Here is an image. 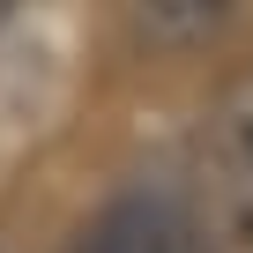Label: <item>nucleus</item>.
<instances>
[{"mask_svg":"<svg viewBox=\"0 0 253 253\" xmlns=\"http://www.w3.org/2000/svg\"><path fill=\"white\" fill-rule=\"evenodd\" d=\"M209 179H216L223 238L253 253V75H238L209 112Z\"/></svg>","mask_w":253,"mask_h":253,"instance_id":"nucleus-2","label":"nucleus"},{"mask_svg":"<svg viewBox=\"0 0 253 253\" xmlns=\"http://www.w3.org/2000/svg\"><path fill=\"white\" fill-rule=\"evenodd\" d=\"M67 253H216V238L186 201H171L157 186H134V194L104 201L67 238Z\"/></svg>","mask_w":253,"mask_h":253,"instance_id":"nucleus-1","label":"nucleus"},{"mask_svg":"<svg viewBox=\"0 0 253 253\" xmlns=\"http://www.w3.org/2000/svg\"><path fill=\"white\" fill-rule=\"evenodd\" d=\"M238 15H246V0H126V30H134V45L157 52V60L216 45Z\"/></svg>","mask_w":253,"mask_h":253,"instance_id":"nucleus-3","label":"nucleus"}]
</instances>
